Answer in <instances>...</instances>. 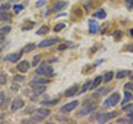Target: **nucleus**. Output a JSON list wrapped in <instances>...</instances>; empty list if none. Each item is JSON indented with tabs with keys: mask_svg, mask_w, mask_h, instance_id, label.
Returning a JSON list of instances; mask_svg holds the SVG:
<instances>
[{
	"mask_svg": "<svg viewBox=\"0 0 133 124\" xmlns=\"http://www.w3.org/2000/svg\"><path fill=\"white\" fill-rule=\"evenodd\" d=\"M120 101V93L114 92L113 94H111V97H109L107 100L103 102V106L104 107H110V106H115Z\"/></svg>",
	"mask_w": 133,
	"mask_h": 124,
	"instance_id": "1",
	"label": "nucleus"
},
{
	"mask_svg": "<svg viewBox=\"0 0 133 124\" xmlns=\"http://www.w3.org/2000/svg\"><path fill=\"white\" fill-rule=\"evenodd\" d=\"M36 73L38 75H45V77H49V75H52L53 74V69L48 65L47 63H42L40 67L36 70Z\"/></svg>",
	"mask_w": 133,
	"mask_h": 124,
	"instance_id": "2",
	"label": "nucleus"
},
{
	"mask_svg": "<svg viewBox=\"0 0 133 124\" xmlns=\"http://www.w3.org/2000/svg\"><path fill=\"white\" fill-rule=\"evenodd\" d=\"M98 109V105L97 104H90V105H85V106H83L82 109L79 111V116H85V115H89L91 114L92 112H94L95 110Z\"/></svg>",
	"mask_w": 133,
	"mask_h": 124,
	"instance_id": "3",
	"label": "nucleus"
},
{
	"mask_svg": "<svg viewBox=\"0 0 133 124\" xmlns=\"http://www.w3.org/2000/svg\"><path fill=\"white\" fill-rule=\"evenodd\" d=\"M50 110L48 109H38L35 111V121H42L44 118L50 115Z\"/></svg>",
	"mask_w": 133,
	"mask_h": 124,
	"instance_id": "4",
	"label": "nucleus"
},
{
	"mask_svg": "<svg viewBox=\"0 0 133 124\" xmlns=\"http://www.w3.org/2000/svg\"><path fill=\"white\" fill-rule=\"evenodd\" d=\"M116 115H118V112H116V111H114V112H111V113H104V114L101 113V114H99L97 116V120H98L99 123H105V122L109 121V120L115 118Z\"/></svg>",
	"mask_w": 133,
	"mask_h": 124,
	"instance_id": "5",
	"label": "nucleus"
},
{
	"mask_svg": "<svg viewBox=\"0 0 133 124\" xmlns=\"http://www.w3.org/2000/svg\"><path fill=\"white\" fill-rule=\"evenodd\" d=\"M78 104H79L78 101H72L70 103H66V104H64L60 109V112L61 113H69V112H71V111H73L74 109H76V106Z\"/></svg>",
	"mask_w": 133,
	"mask_h": 124,
	"instance_id": "6",
	"label": "nucleus"
},
{
	"mask_svg": "<svg viewBox=\"0 0 133 124\" xmlns=\"http://www.w3.org/2000/svg\"><path fill=\"white\" fill-rule=\"evenodd\" d=\"M24 106V101L21 100V99H16V100L11 103V111L12 112H16L20 109H22Z\"/></svg>",
	"mask_w": 133,
	"mask_h": 124,
	"instance_id": "7",
	"label": "nucleus"
},
{
	"mask_svg": "<svg viewBox=\"0 0 133 124\" xmlns=\"http://www.w3.org/2000/svg\"><path fill=\"white\" fill-rule=\"evenodd\" d=\"M58 43V39L56 38H50V39H45L42 40L39 43V48H47V47H51V45Z\"/></svg>",
	"mask_w": 133,
	"mask_h": 124,
	"instance_id": "8",
	"label": "nucleus"
},
{
	"mask_svg": "<svg viewBox=\"0 0 133 124\" xmlns=\"http://www.w3.org/2000/svg\"><path fill=\"white\" fill-rule=\"evenodd\" d=\"M29 68H30V63L27 61V60H23L21 61L20 63H18V65H17V69H18V71L19 72H21V73H26Z\"/></svg>",
	"mask_w": 133,
	"mask_h": 124,
	"instance_id": "9",
	"label": "nucleus"
},
{
	"mask_svg": "<svg viewBox=\"0 0 133 124\" xmlns=\"http://www.w3.org/2000/svg\"><path fill=\"white\" fill-rule=\"evenodd\" d=\"M21 53H22V51H20L18 53H11V54H8L5 58V60L9 61V62H17L20 59V57H21Z\"/></svg>",
	"mask_w": 133,
	"mask_h": 124,
	"instance_id": "10",
	"label": "nucleus"
},
{
	"mask_svg": "<svg viewBox=\"0 0 133 124\" xmlns=\"http://www.w3.org/2000/svg\"><path fill=\"white\" fill-rule=\"evenodd\" d=\"M66 6V2L65 1H61V0H58V1L55 2V5H53V11L56 12H59L61 10H63Z\"/></svg>",
	"mask_w": 133,
	"mask_h": 124,
	"instance_id": "11",
	"label": "nucleus"
},
{
	"mask_svg": "<svg viewBox=\"0 0 133 124\" xmlns=\"http://www.w3.org/2000/svg\"><path fill=\"white\" fill-rule=\"evenodd\" d=\"M49 82L48 79H45L43 77H36L33 78L32 80V84H36V85H43V84H47Z\"/></svg>",
	"mask_w": 133,
	"mask_h": 124,
	"instance_id": "12",
	"label": "nucleus"
},
{
	"mask_svg": "<svg viewBox=\"0 0 133 124\" xmlns=\"http://www.w3.org/2000/svg\"><path fill=\"white\" fill-rule=\"evenodd\" d=\"M89 32L91 35H95L98 32V30H99V26H98V23L95 22V21H93V20H90L89 21Z\"/></svg>",
	"mask_w": 133,
	"mask_h": 124,
	"instance_id": "13",
	"label": "nucleus"
},
{
	"mask_svg": "<svg viewBox=\"0 0 133 124\" xmlns=\"http://www.w3.org/2000/svg\"><path fill=\"white\" fill-rule=\"evenodd\" d=\"M33 88H32V93L35 95H39V94L43 93L45 91V86H42V85H36V84H32Z\"/></svg>",
	"mask_w": 133,
	"mask_h": 124,
	"instance_id": "14",
	"label": "nucleus"
},
{
	"mask_svg": "<svg viewBox=\"0 0 133 124\" xmlns=\"http://www.w3.org/2000/svg\"><path fill=\"white\" fill-rule=\"evenodd\" d=\"M102 80H103V78L100 75V77H97L95 79L93 80V82L92 83H90V88H89V90H93V89H97L98 86L100 85V83L102 82Z\"/></svg>",
	"mask_w": 133,
	"mask_h": 124,
	"instance_id": "15",
	"label": "nucleus"
},
{
	"mask_svg": "<svg viewBox=\"0 0 133 124\" xmlns=\"http://www.w3.org/2000/svg\"><path fill=\"white\" fill-rule=\"evenodd\" d=\"M110 91V88H108V86H103V88H101L100 90L98 91H95L94 92V97H103V95H105V94L108 93Z\"/></svg>",
	"mask_w": 133,
	"mask_h": 124,
	"instance_id": "16",
	"label": "nucleus"
},
{
	"mask_svg": "<svg viewBox=\"0 0 133 124\" xmlns=\"http://www.w3.org/2000/svg\"><path fill=\"white\" fill-rule=\"evenodd\" d=\"M77 92H78V86L74 85V86H71V88H69L68 90H66L64 94H65L66 98H71V97H73Z\"/></svg>",
	"mask_w": 133,
	"mask_h": 124,
	"instance_id": "17",
	"label": "nucleus"
},
{
	"mask_svg": "<svg viewBox=\"0 0 133 124\" xmlns=\"http://www.w3.org/2000/svg\"><path fill=\"white\" fill-rule=\"evenodd\" d=\"M131 74L130 71H128V70H120V71L115 74L116 79H123V78H127Z\"/></svg>",
	"mask_w": 133,
	"mask_h": 124,
	"instance_id": "18",
	"label": "nucleus"
},
{
	"mask_svg": "<svg viewBox=\"0 0 133 124\" xmlns=\"http://www.w3.org/2000/svg\"><path fill=\"white\" fill-rule=\"evenodd\" d=\"M10 13L8 11H1L0 12V21H7V20H10Z\"/></svg>",
	"mask_w": 133,
	"mask_h": 124,
	"instance_id": "19",
	"label": "nucleus"
},
{
	"mask_svg": "<svg viewBox=\"0 0 133 124\" xmlns=\"http://www.w3.org/2000/svg\"><path fill=\"white\" fill-rule=\"evenodd\" d=\"M48 31H49V27L48 26H41L40 29L38 31L36 32V35H38V36H42V35H45V33H48Z\"/></svg>",
	"mask_w": 133,
	"mask_h": 124,
	"instance_id": "20",
	"label": "nucleus"
},
{
	"mask_svg": "<svg viewBox=\"0 0 133 124\" xmlns=\"http://www.w3.org/2000/svg\"><path fill=\"white\" fill-rule=\"evenodd\" d=\"M36 48V45H35V43H28L27 45H24L23 47V49H22V53H28V52H30V51H32L33 49Z\"/></svg>",
	"mask_w": 133,
	"mask_h": 124,
	"instance_id": "21",
	"label": "nucleus"
},
{
	"mask_svg": "<svg viewBox=\"0 0 133 124\" xmlns=\"http://www.w3.org/2000/svg\"><path fill=\"white\" fill-rule=\"evenodd\" d=\"M93 17L94 18H98V19H104L107 17V13L104 10H99L97 12H94L93 13Z\"/></svg>",
	"mask_w": 133,
	"mask_h": 124,
	"instance_id": "22",
	"label": "nucleus"
},
{
	"mask_svg": "<svg viewBox=\"0 0 133 124\" xmlns=\"http://www.w3.org/2000/svg\"><path fill=\"white\" fill-rule=\"evenodd\" d=\"M124 95H125V98H124L122 104H125V103H128V102H130V101L133 100V95L131 94V92H129V91H125V92H124Z\"/></svg>",
	"mask_w": 133,
	"mask_h": 124,
	"instance_id": "23",
	"label": "nucleus"
},
{
	"mask_svg": "<svg viewBox=\"0 0 133 124\" xmlns=\"http://www.w3.org/2000/svg\"><path fill=\"white\" fill-rule=\"evenodd\" d=\"M10 30H11V28H10V27H8V26L0 28V37H5L6 35L9 33Z\"/></svg>",
	"mask_w": 133,
	"mask_h": 124,
	"instance_id": "24",
	"label": "nucleus"
},
{
	"mask_svg": "<svg viewBox=\"0 0 133 124\" xmlns=\"http://www.w3.org/2000/svg\"><path fill=\"white\" fill-rule=\"evenodd\" d=\"M113 75H114V73L112 71H109V72L105 73L104 77H103V80H104V82H110L112 79H113Z\"/></svg>",
	"mask_w": 133,
	"mask_h": 124,
	"instance_id": "25",
	"label": "nucleus"
},
{
	"mask_svg": "<svg viewBox=\"0 0 133 124\" xmlns=\"http://www.w3.org/2000/svg\"><path fill=\"white\" fill-rule=\"evenodd\" d=\"M58 102H59V99H56V100H52V101H43V102H41V104L42 105H56L58 104Z\"/></svg>",
	"mask_w": 133,
	"mask_h": 124,
	"instance_id": "26",
	"label": "nucleus"
},
{
	"mask_svg": "<svg viewBox=\"0 0 133 124\" xmlns=\"http://www.w3.org/2000/svg\"><path fill=\"white\" fill-rule=\"evenodd\" d=\"M40 60H41V57H40V56H36L35 58H33V60H32V65H33V67L38 65V63L40 62Z\"/></svg>",
	"mask_w": 133,
	"mask_h": 124,
	"instance_id": "27",
	"label": "nucleus"
},
{
	"mask_svg": "<svg viewBox=\"0 0 133 124\" xmlns=\"http://www.w3.org/2000/svg\"><path fill=\"white\" fill-rule=\"evenodd\" d=\"M64 27H65V24H64V23H60V24H57L53 30H55V32H59V31H61Z\"/></svg>",
	"mask_w": 133,
	"mask_h": 124,
	"instance_id": "28",
	"label": "nucleus"
},
{
	"mask_svg": "<svg viewBox=\"0 0 133 124\" xmlns=\"http://www.w3.org/2000/svg\"><path fill=\"white\" fill-rule=\"evenodd\" d=\"M7 83V77L5 75V74H1L0 73V84H6Z\"/></svg>",
	"mask_w": 133,
	"mask_h": 124,
	"instance_id": "29",
	"label": "nucleus"
},
{
	"mask_svg": "<svg viewBox=\"0 0 133 124\" xmlns=\"http://www.w3.org/2000/svg\"><path fill=\"white\" fill-rule=\"evenodd\" d=\"M10 9V5L9 3H5V5H2L1 7H0V12L1 11H8Z\"/></svg>",
	"mask_w": 133,
	"mask_h": 124,
	"instance_id": "30",
	"label": "nucleus"
},
{
	"mask_svg": "<svg viewBox=\"0 0 133 124\" xmlns=\"http://www.w3.org/2000/svg\"><path fill=\"white\" fill-rule=\"evenodd\" d=\"M12 80L16 81V82H22L24 80V77H22V75H15Z\"/></svg>",
	"mask_w": 133,
	"mask_h": 124,
	"instance_id": "31",
	"label": "nucleus"
},
{
	"mask_svg": "<svg viewBox=\"0 0 133 124\" xmlns=\"http://www.w3.org/2000/svg\"><path fill=\"white\" fill-rule=\"evenodd\" d=\"M14 10H15L16 12L21 11V10H23V6H22V5H15V6H14Z\"/></svg>",
	"mask_w": 133,
	"mask_h": 124,
	"instance_id": "32",
	"label": "nucleus"
},
{
	"mask_svg": "<svg viewBox=\"0 0 133 124\" xmlns=\"http://www.w3.org/2000/svg\"><path fill=\"white\" fill-rule=\"evenodd\" d=\"M44 5H45V0H39V1L36 2V7L37 8H40V7H42Z\"/></svg>",
	"mask_w": 133,
	"mask_h": 124,
	"instance_id": "33",
	"label": "nucleus"
},
{
	"mask_svg": "<svg viewBox=\"0 0 133 124\" xmlns=\"http://www.w3.org/2000/svg\"><path fill=\"white\" fill-rule=\"evenodd\" d=\"M89 88H90V82H87V83L82 86V90H81V93H83V92H85L87 90H89Z\"/></svg>",
	"mask_w": 133,
	"mask_h": 124,
	"instance_id": "34",
	"label": "nucleus"
},
{
	"mask_svg": "<svg viewBox=\"0 0 133 124\" xmlns=\"http://www.w3.org/2000/svg\"><path fill=\"white\" fill-rule=\"evenodd\" d=\"M125 5L129 9H132L133 8V0H125Z\"/></svg>",
	"mask_w": 133,
	"mask_h": 124,
	"instance_id": "35",
	"label": "nucleus"
},
{
	"mask_svg": "<svg viewBox=\"0 0 133 124\" xmlns=\"http://www.w3.org/2000/svg\"><path fill=\"white\" fill-rule=\"evenodd\" d=\"M5 99H6V95L3 92H0V105L2 104L3 102H5Z\"/></svg>",
	"mask_w": 133,
	"mask_h": 124,
	"instance_id": "36",
	"label": "nucleus"
},
{
	"mask_svg": "<svg viewBox=\"0 0 133 124\" xmlns=\"http://www.w3.org/2000/svg\"><path fill=\"white\" fill-rule=\"evenodd\" d=\"M124 86H125L127 89L133 91V83H132V82H129V83H125V85H124Z\"/></svg>",
	"mask_w": 133,
	"mask_h": 124,
	"instance_id": "37",
	"label": "nucleus"
},
{
	"mask_svg": "<svg viewBox=\"0 0 133 124\" xmlns=\"http://www.w3.org/2000/svg\"><path fill=\"white\" fill-rule=\"evenodd\" d=\"M133 109V104H129L128 106H123V111H129Z\"/></svg>",
	"mask_w": 133,
	"mask_h": 124,
	"instance_id": "38",
	"label": "nucleus"
},
{
	"mask_svg": "<svg viewBox=\"0 0 133 124\" xmlns=\"http://www.w3.org/2000/svg\"><path fill=\"white\" fill-rule=\"evenodd\" d=\"M66 48H68V45H66V43H65V44L59 45V48H58V49H59V50H64V49H66Z\"/></svg>",
	"mask_w": 133,
	"mask_h": 124,
	"instance_id": "39",
	"label": "nucleus"
},
{
	"mask_svg": "<svg viewBox=\"0 0 133 124\" xmlns=\"http://www.w3.org/2000/svg\"><path fill=\"white\" fill-rule=\"evenodd\" d=\"M129 121H128V120L127 119H119L118 120V123H128Z\"/></svg>",
	"mask_w": 133,
	"mask_h": 124,
	"instance_id": "40",
	"label": "nucleus"
},
{
	"mask_svg": "<svg viewBox=\"0 0 133 124\" xmlns=\"http://www.w3.org/2000/svg\"><path fill=\"white\" fill-rule=\"evenodd\" d=\"M3 119H5V114H0V123L3 121Z\"/></svg>",
	"mask_w": 133,
	"mask_h": 124,
	"instance_id": "41",
	"label": "nucleus"
},
{
	"mask_svg": "<svg viewBox=\"0 0 133 124\" xmlns=\"http://www.w3.org/2000/svg\"><path fill=\"white\" fill-rule=\"evenodd\" d=\"M129 118H130V121L133 122V113H130V114H129Z\"/></svg>",
	"mask_w": 133,
	"mask_h": 124,
	"instance_id": "42",
	"label": "nucleus"
},
{
	"mask_svg": "<svg viewBox=\"0 0 133 124\" xmlns=\"http://www.w3.org/2000/svg\"><path fill=\"white\" fill-rule=\"evenodd\" d=\"M3 40H5V37H0V44L3 42Z\"/></svg>",
	"mask_w": 133,
	"mask_h": 124,
	"instance_id": "43",
	"label": "nucleus"
},
{
	"mask_svg": "<svg viewBox=\"0 0 133 124\" xmlns=\"http://www.w3.org/2000/svg\"><path fill=\"white\" fill-rule=\"evenodd\" d=\"M130 33H131V35L133 36V29H131V31H130Z\"/></svg>",
	"mask_w": 133,
	"mask_h": 124,
	"instance_id": "44",
	"label": "nucleus"
},
{
	"mask_svg": "<svg viewBox=\"0 0 133 124\" xmlns=\"http://www.w3.org/2000/svg\"><path fill=\"white\" fill-rule=\"evenodd\" d=\"M12 1H14V0H12ZM15 1H17V0H15Z\"/></svg>",
	"mask_w": 133,
	"mask_h": 124,
	"instance_id": "45",
	"label": "nucleus"
},
{
	"mask_svg": "<svg viewBox=\"0 0 133 124\" xmlns=\"http://www.w3.org/2000/svg\"><path fill=\"white\" fill-rule=\"evenodd\" d=\"M0 52H1V49H0Z\"/></svg>",
	"mask_w": 133,
	"mask_h": 124,
	"instance_id": "46",
	"label": "nucleus"
},
{
	"mask_svg": "<svg viewBox=\"0 0 133 124\" xmlns=\"http://www.w3.org/2000/svg\"><path fill=\"white\" fill-rule=\"evenodd\" d=\"M132 79H133V75H132Z\"/></svg>",
	"mask_w": 133,
	"mask_h": 124,
	"instance_id": "47",
	"label": "nucleus"
},
{
	"mask_svg": "<svg viewBox=\"0 0 133 124\" xmlns=\"http://www.w3.org/2000/svg\"><path fill=\"white\" fill-rule=\"evenodd\" d=\"M0 1H1V0H0Z\"/></svg>",
	"mask_w": 133,
	"mask_h": 124,
	"instance_id": "48",
	"label": "nucleus"
}]
</instances>
